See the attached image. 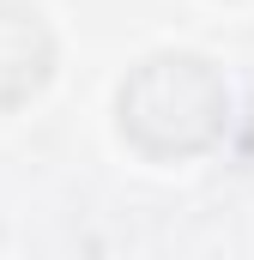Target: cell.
I'll use <instances>...</instances> for the list:
<instances>
[{
	"mask_svg": "<svg viewBox=\"0 0 254 260\" xmlns=\"http://www.w3.org/2000/svg\"><path fill=\"white\" fill-rule=\"evenodd\" d=\"M61 67V37L37 0H0V115L49 91Z\"/></svg>",
	"mask_w": 254,
	"mask_h": 260,
	"instance_id": "7a4b0ae2",
	"label": "cell"
},
{
	"mask_svg": "<svg viewBox=\"0 0 254 260\" xmlns=\"http://www.w3.org/2000/svg\"><path fill=\"white\" fill-rule=\"evenodd\" d=\"M230 121V85L200 49H151L115 85V133L145 164H188Z\"/></svg>",
	"mask_w": 254,
	"mask_h": 260,
	"instance_id": "6da1fadb",
	"label": "cell"
}]
</instances>
